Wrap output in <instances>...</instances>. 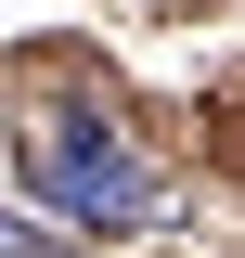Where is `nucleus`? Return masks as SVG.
Instances as JSON below:
<instances>
[{
    "label": "nucleus",
    "instance_id": "nucleus-1",
    "mask_svg": "<svg viewBox=\"0 0 245 258\" xmlns=\"http://www.w3.org/2000/svg\"><path fill=\"white\" fill-rule=\"evenodd\" d=\"M26 194L52 207V220H78V232H142V220H155V168L129 155V129L103 116V103H39V129H26Z\"/></svg>",
    "mask_w": 245,
    "mask_h": 258
},
{
    "label": "nucleus",
    "instance_id": "nucleus-2",
    "mask_svg": "<svg viewBox=\"0 0 245 258\" xmlns=\"http://www.w3.org/2000/svg\"><path fill=\"white\" fill-rule=\"evenodd\" d=\"M0 258H78L65 232H39V220H0Z\"/></svg>",
    "mask_w": 245,
    "mask_h": 258
}]
</instances>
